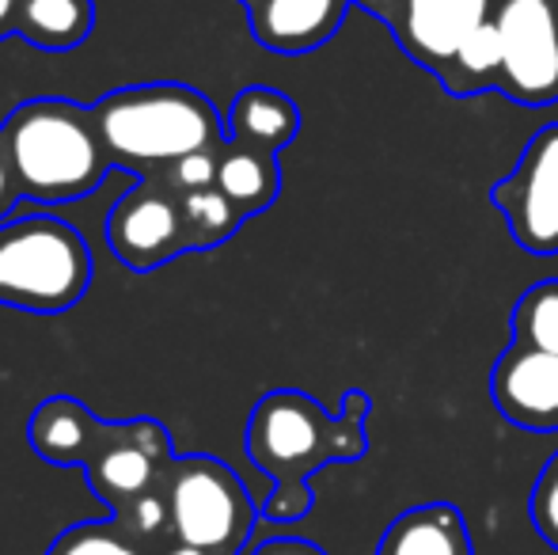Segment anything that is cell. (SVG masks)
<instances>
[{"label": "cell", "instance_id": "4fadbf2b", "mask_svg": "<svg viewBox=\"0 0 558 555\" xmlns=\"http://www.w3.org/2000/svg\"><path fill=\"white\" fill-rule=\"evenodd\" d=\"M376 555H471V536L452 503H422L391 521Z\"/></svg>", "mask_w": 558, "mask_h": 555}, {"label": "cell", "instance_id": "9c48e42d", "mask_svg": "<svg viewBox=\"0 0 558 555\" xmlns=\"http://www.w3.org/2000/svg\"><path fill=\"white\" fill-rule=\"evenodd\" d=\"M107 244L125 267H156L186 248L183 209L156 186H137L114 206L111 221H107Z\"/></svg>", "mask_w": 558, "mask_h": 555}, {"label": "cell", "instance_id": "7c38bea8", "mask_svg": "<svg viewBox=\"0 0 558 555\" xmlns=\"http://www.w3.org/2000/svg\"><path fill=\"white\" fill-rule=\"evenodd\" d=\"M107 430L111 426H99L76 400L58 396L46 400L31 419V445L50 464H92L104 449Z\"/></svg>", "mask_w": 558, "mask_h": 555}, {"label": "cell", "instance_id": "277c9868", "mask_svg": "<svg viewBox=\"0 0 558 555\" xmlns=\"http://www.w3.org/2000/svg\"><path fill=\"white\" fill-rule=\"evenodd\" d=\"M92 278L88 244L53 217H23L0 229V304L27 312H65Z\"/></svg>", "mask_w": 558, "mask_h": 555}, {"label": "cell", "instance_id": "83f0119b", "mask_svg": "<svg viewBox=\"0 0 558 555\" xmlns=\"http://www.w3.org/2000/svg\"><path fill=\"white\" fill-rule=\"evenodd\" d=\"M160 555H214V552L191 548V544H175V548H168V552H160Z\"/></svg>", "mask_w": 558, "mask_h": 555}, {"label": "cell", "instance_id": "4316f807", "mask_svg": "<svg viewBox=\"0 0 558 555\" xmlns=\"http://www.w3.org/2000/svg\"><path fill=\"white\" fill-rule=\"evenodd\" d=\"M0 148H4V145H0ZM12 183H15V179H12V168H8V156L0 153V209L8 206V198H12Z\"/></svg>", "mask_w": 558, "mask_h": 555}, {"label": "cell", "instance_id": "484cf974", "mask_svg": "<svg viewBox=\"0 0 558 555\" xmlns=\"http://www.w3.org/2000/svg\"><path fill=\"white\" fill-rule=\"evenodd\" d=\"M20 23V0H0V38Z\"/></svg>", "mask_w": 558, "mask_h": 555}, {"label": "cell", "instance_id": "30bf717a", "mask_svg": "<svg viewBox=\"0 0 558 555\" xmlns=\"http://www.w3.org/2000/svg\"><path fill=\"white\" fill-rule=\"evenodd\" d=\"M494 0H399L396 38L418 65L448 73L463 38L490 20Z\"/></svg>", "mask_w": 558, "mask_h": 555}, {"label": "cell", "instance_id": "8992f818", "mask_svg": "<svg viewBox=\"0 0 558 555\" xmlns=\"http://www.w3.org/2000/svg\"><path fill=\"white\" fill-rule=\"evenodd\" d=\"M490 202L521 252L558 255V122L532 134L513 171L490 186Z\"/></svg>", "mask_w": 558, "mask_h": 555}, {"label": "cell", "instance_id": "2e32d148", "mask_svg": "<svg viewBox=\"0 0 558 555\" xmlns=\"http://www.w3.org/2000/svg\"><path fill=\"white\" fill-rule=\"evenodd\" d=\"M20 35L46 50H69L92 31V0H23Z\"/></svg>", "mask_w": 558, "mask_h": 555}, {"label": "cell", "instance_id": "52a82bcc", "mask_svg": "<svg viewBox=\"0 0 558 555\" xmlns=\"http://www.w3.org/2000/svg\"><path fill=\"white\" fill-rule=\"evenodd\" d=\"M501 73L498 88L513 104H558V12L551 0H501Z\"/></svg>", "mask_w": 558, "mask_h": 555}, {"label": "cell", "instance_id": "44dd1931", "mask_svg": "<svg viewBox=\"0 0 558 555\" xmlns=\"http://www.w3.org/2000/svg\"><path fill=\"white\" fill-rule=\"evenodd\" d=\"M46 555H145L122 526H76L53 541Z\"/></svg>", "mask_w": 558, "mask_h": 555}, {"label": "cell", "instance_id": "603a6c76", "mask_svg": "<svg viewBox=\"0 0 558 555\" xmlns=\"http://www.w3.org/2000/svg\"><path fill=\"white\" fill-rule=\"evenodd\" d=\"M122 529L133 536H156V533H163V529H171L168 495L153 487L133 498L130 506H122Z\"/></svg>", "mask_w": 558, "mask_h": 555}, {"label": "cell", "instance_id": "ffe728a7", "mask_svg": "<svg viewBox=\"0 0 558 555\" xmlns=\"http://www.w3.org/2000/svg\"><path fill=\"white\" fill-rule=\"evenodd\" d=\"M513 342L558 354V278L539 281L513 309Z\"/></svg>", "mask_w": 558, "mask_h": 555}, {"label": "cell", "instance_id": "3957f363", "mask_svg": "<svg viewBox=\"0 0 558 555\" xmlns=\"http://www.w3.org/2000/svg\"><path fill=\"white\" fill-rule=\"evenodd\" d=\"M96 130L118 160L163 164L221 145L217 111L183 84H148L107 96L96 107Z\"/></svg>", "mask_w": 558, "mask_h": 555}, {"label": "cell", "instance_id": "6da1fadb", "mask_svg": "<svg viewBox=\"0 0 558 555\" xmlns=\"http://www.w3.org/2000/svg\"><path fill=\"white\" fill-rule=\"evenodd\" d=\"M365 393L345 396L342 415H327L304 393H270L258 400L247 422V453L263 472L274 475L278 491L266 503V518L296 521L308 514V472L324 464H353L365 453Z\"/></svg>", "mask_w": 558, "mask_h": 555}, {"label": "cell", "instance_id": "f1b7e54d", "mask_svg": "<svg viewBox=\"0 0 558 555\" xmlns=\"http://www.w3.org/2000/svg\"><path fill=\"white\" fill-rule=\"evenodd\" d=\"M247 4H255V0H247Z\"/></svg>", "mask_w": 558, "mask_h": 555}, {"label": "cell", "instance_id": "9a60e30c", "mask_svg": "<svg viewBox=\"0 0 558 555\" xmlns=\"http://www.w3.org/2000/svg\"><path fill=\"white\" fill-rule=\"evenodd\" d=\"M301 130V111L278 88H247L235 96L228 114V134L235 145L258 148V153H278Z\"/></svg>", "mask_w": 558, "mask_h": 555}, {"label": "cell", "instance_id": "ba28073f", "mask_svg": "<svg viewBox=\"0 0 558 555\" xmlns=\"http://www.w3.org/2000/svg\"><path fill=\"white\" fill-rule=\"evenodd\" d=\"M490 400L513 426L529 434L558 430V354L536 347H513L490 370Z\"/></svg>", "mask_w": 558, "mask_h": 555}, {"label": "cell", "instance_id": "7a4b0ae2", "mask_svg": "<svg viewBox=\"0 0 558 555\" xmlns=\"http://www.w3.org/2000/svg\"><path fill=\"white\" fill-rule=\"evenodd\" d=\"M4 156L15 191L43 202H65L96 191L107 171L104 137L96 119L69 104H27L8 119Z\"/></svg>", "mask_w": 558, "mask_h": 555}, {"label": "cell", "instance_id": "5bb4252c", "mask_svg": "<svg viewBox=\"0 0 558 555\" xmlns=\"http://www.w3.org/2000/svg\"><path fill=\"white\" fill-rule=\"evenodd\" d=\"M163 460H156L153 453H145L137 442L130 437L125 426H111L107 430V442L104 449L96 453V460L88 464V475H92V487L114 506H130L137 495L156 487V475H160Z\"/></svg>", "mask_w": 558, "mask_h": 555}, {"label": "cell", "instance_id": "7402d4cb", "mask_svg": "<svg viewBox=\"0 0 558 555\" xmlns=\"http://www.w3.org/2000/svg\"><path fill=\"white\" fill-rule=\"evenodd\" d=\"M529 510H532V526H536V533L558 552V453L544 464V472L536 475Z\"/></svg>", "mask_w": 558, "mask_h": 555}, {"label": "cell", "instance_id": "d6986e66", "mask_svg": "<svg viewBox=\"0 0 558 555\" xmlns=\"http://www.w3.org/2000/svg\"><path fill=\"white\" fill-rule=\"evenodd\" d=\"M183 225H186V248H214L235 232L243 221V209L221 191V186H206V191H191L183 198Z\"/></svg>", "mask_w": 558, "mask_h": 555}, {"label": "cell", "instance_id": "5b68a950", "mask_svg": "<svg viewBox=\"0 0 558 555\" xmlns=\"http://www.w3.org/2000/svg\"><path fill=\"white\" fill-rule=\"evenodd\" d=\"M171 533L179 544L235 555L255 526V503L247 498L243 480L214 457H183L168 464L163 480Z\"/></svg>", "mask_w": 558, "mask_h": 555}, {"label": "cell", "instance_id": "ac0fdd59", "mask_svg": "<svg viewBox=\"0 0 558 555\" xmlns=\"http://www.w3.org/2000/svg\"><path fill=\"white\" fill-rule=\"evenodd\" d=\"M498 73H501V31L498 20L490 15V20L478 23L463 38L460 53H456V61L445 73V84L456 96H468V92L486 88V84H498Z\"/></svg>", "mask_w": 558, "mask_h": 555}, {"label": "cell", "instance_id": "8fae6325", "mask_svg": "<svg viewBox=\"0 0 558 555\" xmlns=\"http://www.w3.org/2000/svg\"><path fill=\"white\" fill-rule=\"evenodd\" d=\"M345 15V0H255L251 31L266 50L308 53L324 46Z\"/></svg>", "mask_w": 558, "mask_h": 555}, {"label": "cell", "instance_id": "cb8c5ba5", "mask_svg": "<svg viewBox=\"0 0 558 555\" xmlns=\"http://www.w3.org/2000/svg\"><path fill=\"white\" fill-rule=\"evenodd\" d=\"M217 168H221V156L209 148V153H191L183 160H175V183L191 191H206V186H217Z\"/></svg>", "mask_w": 558, "mask_h": 555}, {"label": "cell", "instance_id": "d4e9b609", "mask_svg": "<svg viewBox=\"0 0 558 555\" xmlns=\"http://www.w3.org/2000/svg\"><path fill=\"white\" fill-rule=\"evenodd\" d=\"M251 555H327L319 544L312 541H296V536H278V541H266L258 544Z\"/></svg>", "mask_w": 558, "mask_h": 555}, {"label": "cell", "instance_id": "e0dca14e", "mask_svg": "<svg viewBox=\"0 0 558 555\" xmlns=\"http://www.w3.org/2000/svg\"><path fill=\"white\" fill-rule=\"evenodd\" d=\"M278 164L270 153H258V148L235 145L232 153L221 156V168H217V186L243 209V214H255V209L270 206L274 194H278Z\"/></svg>", "mask_w": 558, "mask_h": 555}]
</instances>
